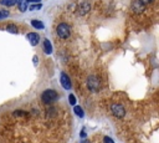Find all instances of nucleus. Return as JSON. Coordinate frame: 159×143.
Here are the masks:
<instances>
[{
    "label": "nucleus",
    "instance_id": "nucleus-13",
    "mask_svg": "<svg viewBox=\"0 0 159 143\" xmlns=\"http://www.w3.org/2000/svg\"><path fill=\"white\" fill-rule=\"evenodd\" d=\"M17 2V0H1V4L5 6H14Z\"/></svg>",
    "mask_w": 159,
    "mask_h": 143
},
{
    "label": "nucleus",
    "instance_id": "nucleus-12",
    "mask_svg": "<svg viewBox=\"0 0 159 143\" xmlns=\"http://www.w3.org/2000/svg\"><path fill=\"white\" fill-rule=\"evenodd\" d=\"M6 31H9V32H11V34H17V32H19L17 27H16L14 24H10V25H7V26H6Z\"/></svg>",
    "mask_w": 159,
    "mask_h": 143
},
{
    "label": "nucleus",
    "instance_id": "nucleus-23",
    "mask_svg": "<svg viewBox=\"0 0 159 143\" xmlns=\"http://www.w3.org/2000/svg\"><path fill=\"white\" fill-rule=\"evenodd\" d=\"M34 62H35V63H37V56H35V57H34Z\"/></svg>",
    "mask_w": 159,
    "mask_h": 143
},
{
    "label": "nucleus",
    "instance_id": "nucleus-10",
    "mask_svg": "<svg viewBox=\"0 0 159 143\" xmlns=\"http://www.w3.org/2000/svg\"><path fill=\"white\" fill-rule=\"evenodd\" d=\"M27 4H29V1L27 0H19V2H17V9H19V11H21V12H25L26 10H27Z\"/></svg>",
    "mask_w": 159,
    "mask_h": 143
},
{
    "label": "nucleus",
    "instance_id": "nucleus-24",
    "mask_svg": "<svg viewBox=\"0 0 159 143\" xmlns=\"http://www.w3.org/2000/svg\"><path fill=\"white\" fill-rule=\"evenodd\" d=\"M82 143H89V142H87V141H83V142H82Z\"/></svg>",
    "mask_w": 159,
    "mask_h": 143
},
{
    "label": "nucleus",
    "instance_id": "nucleus-19",
    "mask_svg": "<svg viewBox=\"0 0 159 143\" xmlns=\"http://www.w3.org/2000/svg\"><path fill=\"white\" fill-rule=\"evenodd\" d=\"M142 4H144V5H149V4H152L154 0H139Z\"/></svg>",
    "mask_w": 159,
    "mask_h": 143
},
{
    "label": "nucleus",
    "instance_id": "nucleus-14",
    "mask_svg": "<svg viewBox=\"0 0 159 143\" xmlns=\"http://www.w3.org/2000/svg\"><path fill=\"white\" fill-rule=\"evenodd\" d=\"M42 7V5L40 2H34L31 6H30V11H34V10H40Z\"/></svg>",
    "mask_w": 159,
    "mask_h": 143
},
{
    "label": "nucleus",
    "instance_id": "nucleus-20",
    "mask_svg": "<svg viewBox=\"0 0 159 143\" xmlns=\"http://www.w3.org/2000/svg\"><path fill=\"white\" fill-rule=\"evenodd\" d=\"M104 143H114L111 138H108V137H104Z\"/></svg>",
    "mask_w": 159,
    "mask_h": 143
},
{
    "label": "nucleus",
    "instance_id": "nucleus-16",
    "mask_svg": "<svg viewBox=\"0 0 159 143\" xmlns=\"http://www.w3.org/2000/svg\"><path fill=\"white\" fill-rule=\"evenodd\" d=\"M9 16V11L6 10H0V19H5Z\"/></svg>",
    "mask_w": 159,
    "mask_h": 143
},
{
    "label": "nucleus",
    "instance_id": "nucleus-11",
    "mask_svg": "<svg viewBox=\"0 0 159 143\" xmlns=\"http://www.w3.org/2000/svg\"><path fill=\"white\" fill-rule=\"evenodd\" d=\"M31 25H32L35 29H40V30L45 29L43 22H41V21H39V20H32V21H31Z\"/></svg>",
    "mask_w": 159,
    "mask_h": 143
},
{
    "label": "nucleus",
    "instance_id": "nucleus-17",
    "mask_svg": "<svg viewBox=\"0 0 159 143\" xmlns=\"http://www.w3.org/2000/svg\"><path fill=\"white\" fill-rule=\"evenodd\" d=\"M68 101H70V103H71V104H73V106H75V103H76V97H75L73 95H70V96H68Z\"/></svg>",
    "mask_w": 159,
    "mask_h": 143
},
{
    "label": "nucleus",
    "instance_id": "nucleus-18",
    "mask_svg": "<svg viewBox=\"0 0 159 143\" xmlns=\"http://www.w3.org/2000/svg\"><path fill=\"white\" fill-rule=\"evenodd\" d=\"M27 113L26 112H24V111H16V112H14V116H26Z\"/></svg>",
    "mask_w": 159,
    "mask_h": 143
},
{
    "label": "nucleus",
    "instance_id": "nucleus-15",
    "mask_svg": "<svg viewBox=\"0 0 159 143\" xmlns=\"http://www.w3.org/2000/svg\"><path fill=\"white\" fill-rule=\"evenodd\" d=\"M75 113L78 116V117H83V111H82V108L81 107H78V106H75Z\"/></svg>",
    "mask_w": 159,
    "mask_h": 143
},
{
    "label": "nucleus",
    "instance_id": "nucleus-1",
    "mask_svg": "<svg viewBox=\"0 0 159 143\" xmlns=\"http://www.w3.org/2000/svg\"><path fill=\"white\" fill-rule=\"evenodd\" d=\"M56 34L62 40L70 39V36H71V27H70V25H67L66 22L58 24L57 27H56Z\"/></svg>",
    "mask_w": 159,
    "mask_h": 143
},
{
    "label": "nucleus",
    "instance_id": "nucleus-22",
    "mask_svg": "<svg viewBox=\"0 0 159 143\" xmlns=\"http://www.w3.org/2000/svg\"><path fill=\"white\" fill-rule=\"evenodd\" d=\"M27 1H30V2H39L40 0H27Z\"/></svg>",
    "mask_w": 159,
    "mask_h": 143
},
{
    "label": "nucleus",
    "instance_id": "nucleus-21",
    "mask_svg": "<svg viewBox=\"0 0 159 143\" xmlns=\"http://www.w3.org/2000/svg\"><path fill=\"white\" fill-rule=\"evenodd\" d=\"M81 136H82V138H84V137H86V133H84V131H82V133H81Z\"/></svg>",
    "mask_w": 159,
    "mask_h": 143
},
{
    "label": "nucleus",
    "instance_id": "nucleus-5",
    "mask_svg": "<svg viewBox=\"0 0 159 143\" xmlns=\"http://www.w3.org/2000/svg\"><path fill=\"white\" fill-rule=\"evenodd\" d=\"M130 7H132V11H133V12H135V14H140V12H143V11H144L145 5H144V4H142L139 0H133V1H132Z\"/></svg>",
    "mask_w": 159,
    "mask_h": 143
},
{
    "label": "nucleus",
    "instance_id": "nucleus-3",
    "mask_svg": "<svg viewBox=\"0 0 159 143\" xmlns=\"http://www.w3.org/2000/svg\"><path fill=\"white\" fill-rule=\"evenodd\" d=\"M87 87L92 91V92H97L101 88V82L96 76H89L87 78Z\"/></svg>",
    "mask_w": 159,
    "mask_h": 143
},
{
    "label": "nucleus",
    "instance_id": "nucleus-9",
    "mask_svg": "<svg viewBox=\"0 0 159 143\" xmlns=\"http://www.w3.org/2000/svg\"><path fill=\"white\" fill-rule=\"evenodd\" d=\"M43 52L46 55H50L52 52V45H51L50 40H47V39L43 40Z\"/></svg>",
    "mask_w": 159,
    "mask_h": 143
},
{
    "label": "nucleus",
    "instance_id": "nucleus-2",
    "mask_svg": "<svg viewBox=\"0 0 159 143\" xmlns=\"http://www.w3.org/2000/svg\"><path fill=\"white\" fill-rule=\"evenodd\" d=\"M57 97H58V95H57V92L55 90H46L41 95V99L46 104H50V103L55 102L57 99Z\"/></svg>",
    "mask_w": 159,
    "mask_h": 143
},
{
    "label": "nucleus",
    "instance_id": "nucleus-4",
    "mask_svg": "<svg viewBox=\"0 0 159 143\" xmlns=\"http://www.w3.org/2000/svg\"><path fill=\"white\" fill-rule=\"evenodd\" d=\"M111 109H112V113L117 118H123L125 116V109H124V107L122 104H112Z\"/></svg>",
    "mask_w": 159,
    "mask_h": 143
},
{
    "label": "nucleus",
    "instance_id": "nucleus-8",
    "mask_svg": "<svg viewBox=\"0 0 159 143\" xmlns=\"http://www.w3.org/2000/svg\"><path fill=\"white\" fill-rule=\"evenodd\" d=\"M61 85L63 86V88L66 90H70L71 88V81H70V77L65 73V72H61Z\"/></svg>",
    "mask_w": 159,
    "mask_h": 143
},
{
    "label": "nucleus",
    "instance_id": "nucleus-6",
    "mask_svg": "<svg viewBox=\"0 0 159 143\" xmlns=\"http://www.w3.org/2000/svg\"><path fill=\"white\" fill-rule=\"evenodd\" d=\"M91 10V4H89V1H82L80 5H78V14L81 15V16H83V15H86L88 11Z\"/></svg>",
    "mask_w": 159,
    "mask_h": 143
},
{
    "label": "nucleus",
    "instance_id": "nucleus-7",
    "mask_svg": "<svg viewBox=\"0 0 159 143\" xmlns=\"http://www.w3.org/2000/svg\"><path fill=\"white\" fill-rule=\"evenodd\" d=\"M26 37H27L29 42H30L32 46H36V45L39 44V41H40V36H39L36 32H29V34L26 35Z\"/></svg>",
    "mask_w": 159,
    "mask_h": 143
}]
</instances>
